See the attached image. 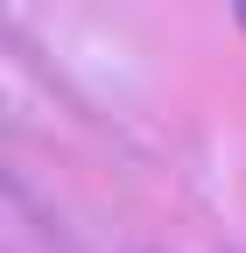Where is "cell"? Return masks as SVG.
<instances>
[{"label": "cell", "instance_id": "cell-1", "mask_svg": "<svg viewBox=\"0 0 246 253\" xmlns=\"http://www.w3.org/2000/svg\"><path fill=\"white\" fill-rule=\"evenodd\" d=\"M239 14H246V0H239Z\"/></svg>", "mask_w": 246, "mask_h": 253}]
</instances>
